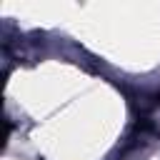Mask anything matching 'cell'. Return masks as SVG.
Here are the masks:
<instances>
[]
</instances>
